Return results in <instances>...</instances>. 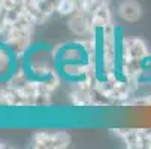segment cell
Returning a JSON list of instances; mask_svg holds the SVG:
<instances>
[{"mask_svg":"<svg viewBox=\"0 0 151 149\" xmlns=\"http://www.w3.org/2000/svg\"><path fill=\"white\" fill-rule=\"evenodd\" d=\"M26 67L32 78L35 79H45L52 73L58 72V58L52 48L50 46H33L26 57Z\"/></svg>","mask_w":151,"mask_h":149,"instance_id":"cell-1","label":"cell"},{"mask_svg":"<svg viewBox=\"0 0 151 149\" xmlns=\"http://www.w3.org/2000/svg\"><path fill=\"white\" fill-rule=\"evenodd\" d=\"M2 43L9 46V49L14 52L17 66H19V60L26 64L27 52L33 48V31L17 30L9 26V29L2 37Z\"/></svg>","mask_w":151,"mask_h":149,"instance_id":"cell-2","label":"cell"},{"mask_svg":"<svg viewBox=\"0 0 151 149\" xmlns=\"http://www.w3.org/2000/svg\"><path fill=\"white\" fill-rule=\"evenodd\" d=\"M151 57V49L142 37L120 36V60H147Z\"/></svg>","mask_w":151,"mask_h":149,"instance_id":"cell-3","label":"cell"},{"mask_svg":"<svg viewBox=\"0 0 151 149\" xmlns=\"http://www.w3.org/2000/svg\"><path fill=\"white\" fill-rule=\"evenodd\" d=\"M72 139L69 133L58 131H45L39 130L32 136V146L36 149H64L70 145Z\"/></svg>","mask_w":151,"mask_h":149,"instance_id":"cell-4","label":"cell"},{"mask_svg":"<svg viewBox=\"0 0 151 149\" xmlns=\"http://www.w3.org/2000/svg\"><path fill=\"white\" fill-rule=\"evenodd\" d=\"M58 63H85L87 54L82 49L78 42H69V43H60L52 46Z\"/></svg>","mask_w":151,"mask_h":149,"instance_id":"cell-5","label":"cell"},{"mask_svg":"<svg viewBox=\"0 0 151 149\" xmlns=\"http://www.w3.org/2000/svg\"><path fill=\"white\" fill-rule=\"evenodd\" d=\"M68 29L76 37H85V36L94 33L91 29L90 16L82 14L81 11H76L75 14L68 16Z\"/></svg>","mask_w":151,"mask_h":149,"instance_id":"cell-6","label":"cell"},{"mask_svg":"<svg viewBox=\"0 0 151 149\" xmlns=\"http://www.w3.org/2000/svg\"><path fill=\"white\" fill-rule=\"evenodd\" d=\"M17 69V60L14 52L5 43H0V82L5 83Z\"/></svg>","mask_w":151,"mask_h":149,"instance_id":"cell-7","label":"cell"},{"mask_svg":"<svg viewBox=\"0 0 151 149\" xmlns=\"http://www.w3.org/2000/svg\"><path fill=\"white\" fill-rule=\"evenodd\" d=\"M68 98L75 108H93L91 104V90L81 88L76 82H70L68 90Z\"/></svg>","mask_w":151,"mask_h":149,"instance_id":"cell-8","label":"cell"},{"mask_svg":"<svg viewBox=\"0 0 151 149\" xmlns=\"http://www.w3.org/2000/svg\"><path fill=\"white\" fill-rule=\"evenodd\" d=\"M90 23H91V29L94 33H100L108 24L114 23L112 11L109 5H99L90 15Z\"/></svg>","mask_w":151,"mask_h":149,"instance_id":"cell-9","label":"cell"},{"mask_svg":"<svg viewBox=\"0 0 151 149\" xmlns=\"http://www.w3.org/2000/svg\"><path fill=\"white\" fill-rule=\"evenodd\" d=\"M117 15L126 23H138L142 16V6L136 0H123L117 6Z\"/></svg>","mask_w":151,"mask_h":149,"instance_id":"cell-10","label":"cell"},{"mask_svg":"<svg viewBox=\"0 0 151 149\" xmlns=\"http://www.w3.org/2000/svg\"><path fill=\"white\" fill-rule=\"evenodd\" d=\"M112 133L123 140L126 148L130 149H142V142H141V134L139 128H114Z\"/></svg>","mask_w":151,"mask_h":149,"instance_id":"cell-11","label":"cell"},{"mask_svg":"<svg viewBox=\"0 0 151 149\" xmlns=\"http://www.w3.org/2000/svg\"><path fill=\"white\" fill-rule=\"evenodd\" d=\"M58 72L68 81H79L85 75V63H58Z\"/></svg>","mask_w":151,"mask_h":149,"instance_id":"cell-12","label":"cell"},{"mask_svg":"<svg viewBox=\"0 0 151 149\" xmlns=\"http://www.w3.org/2000/svg\"><path fill=\"white\" fill-rule=\"evenodd\" d=\"M19 8L24 14H27L36 26L45 24V21L48 19L44 14L40 12L39 6H37V0H19Z\"/></svg>","mask_w":151,"mask_h":149,"instance_id":"cell-13","label":"cell"},{"mask_svg":"<svg viewBox=\"0 0 151 149\" xmlns=\"http://www.w3.org/2000/svg\"><path fill=\"white\" fill-rule=\"evenodd\" d=\"M30 79H32V75L29 73L26 64H21V66H17V69L9 76V79L5 82V85H6V87H11V88L19 90V88H23Z\"/></svg>","mask_w":151,"mask_h":149,"instance_id":"cell-14","label":"cell"},{"mask_svg":"<svg viewBox=\"0 0 151 149\" xmlns=\"http://www.w3.org/2000/svg\"><path fill=\"white\" fill-rule=\"evenodd\" d=\"M60 83H61V75H60V72H55V73H52L51 76H48V78H45V79H42L44 93L52 96V94L60 88Z\"/></svg>","mask_w":151,"mask_h":149,"instance_id":"cell-15","label":"cell"},{"mask_svg":"<svg viewBox=\"0 0 151 149\" xmlns=\"http://www.w3.org/2000/svg\"><path fill=\"white\" fill-rule=\"evenodd\" d=\"M78 11V0H58L55 6V14L60 16H70Z\"/></svg>","mask_w":151,"mask_h":149,"instance_id":"cell-16","label":"cell"},{"mask_svg":"<svg viewBox=\"0 0 151 149\" xmlns=\"http://www.w3.org/2000/svg\"><path fill=\"white\" fill-rule=\"evenodd\" d=\"M99 6L97 0H78V11H81L85 15H91L93 11Z\"/></svg>","mask_w":151,"mask_h":149,"instance_id":"cell-17","label":"cell"},{"mask_svg":"<svg viewBox=\"0 0 151 149\" xmlns=\"http://www.w3.org/2000/svg\"><path fill=\"white\" fill-rule=\"evenodd\" d=\"M8 29H9V24L6 23V11L0 6V37H3Z\"/></svg>","mask_w":151,"mask_h":149,"instance_id":"cell-18","label":"cell"},{"mask_svg":"<svg viewBox=\"0 0 151 149\" xmlns=\"http://www.w3.org/2000/svg\"><path fill=\"white\" fill-rule=\"evenodd\" d=\"M0 6H2L5 11L14 9L17 6H19V0H0Z\"/></svg>","mask_w":151,"mask_h":149,"instance_id":"cell-19","label":"cell"},{"mask_svg":"<svg viewBox=\"0 0 151 149\" xmlns=\"http://www.w3.org/2000/svg\"><path fill=\"white\" fill-rule=\"evenodd\" d=\"M3 93H5V85H0V106H3Z\"/></svg>","mask_w":151,"mask_h":149,"instance_id":"cell-20","label":"cell"},{"mask_svg":"<svg viewBox=\"0 0 151 149\" xmlns=\"http://www.w3.org/2000/svg\"><path fill=\"white\" fill-rule=\"evenodd\" d=\"M112 0H97V3L99 5H111Z\"/></svg>","mask_w":151,"mask_h":149,"instance_id":"cell-21","label":"cell"},{"mask_svg":"<svg viewBox=\"0 0 151 149\" xmlns=\"http://www.w3.org/2000/svg\"><path fill=\"white\" fill-rule=\"evenodd\" d=\"M47 2H50V3L55 8V6H57V3H58V0H47Z\"/></svg>","mask_w":151,"mask_h":149,"instance_id":"cell-22","label":"cell"},{"mask_svg":"<svg viewBox=\"0 0 151 149\" xmlns=\"http://www.w3.org/2000/svg\"><path fill=\"white\" fill-rule=\"evenodd\" d=\"M5 148H8V145H5L3 142H0V149H5Z\"/></svg>","mask_w":151,"mask_h":149,"instance_id":"cell-23","label":"cell"},{"mask_svg":"<svg viewBox=\"0 0 151 149\" xmlns=\"http://www.w3.org/2000/svg\"><path fill=\"white\" fill-rule=\"evenodd\" d=\"M148 90L151 91V81H150V83H148Z\"/></svg>","mask_w":151,"mask_h":149,"instance_id":"cell-24","label":"cell"}]
</instances>
